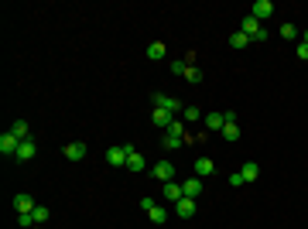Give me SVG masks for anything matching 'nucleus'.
I'll return each instance as SVG.
<instances>
[{
    "mask_svg": "<svg viewBox=\"0 0 308 229\" xmlns=\"http://www.w3.org/2000/svg\"><path fill=\"white\" fill-rule=\"evenodd\" d=\"M62 154H65L68 161H82L86 154H89V147H86L82 140H72V144H65V150H62Z\"/></svg>",
    "mask_w": 308,
    "mask_h": 229,
    "instance_id": "obj_6",
    "label": "nucleus"
},
{
    "mask_svg": "<svg viewBox=\"0 0 308 229\" xmlns=\"http://www.w3.org/2000/svg\"><path fill=\"white\" fill-rule=\"evenodd\" d=\"M151 120H154V123H158V126H164V130H168V126H171V120H175V116H171L168 110H154V113H151Z\"/></svg>",
    "mask_w": 308,
    "mask_h": 229,
    "instance_id": "obj_21",
    "label": "nucleus"
},
{
    "mask_svg": "<svg viewBox=\"0 0 308 229\" xmlns=\"http://www.w3.org/2000/svg\"><path fill=\"white\" fill-rule=\"evenodd\" d=\"M229 116H236V113H229V110L226 113H209L205 116V126H209V130H223V123H226Z\"/></svg>",
    "mask_w": 308,
    "mask_h": 229,
    "instance_id": "obj_12",
    "label": "nucleus"
},
{
    "mask_svg": "<svg viewBox=\"0 0 308 229\" xmlns=\"http://www.w3.org/2000/svg\"><path fill=\"white\" fill-rule=\"evenodd\" d=\"M229 185H233V188H240V185H247V182H243V174L236 171V174H229Z\"/></svg>",
    "mask_w": 308,
    "mask_h": 229,
    "instance_id": "obj_31",
    "label": "nucleus"
},
{
    "mask_svg": "<svg viewBox=\"0 0 308 229\" xmlns=\"http://www.w3.org/2000/svg\"><path fill=\"white\" fill-rule=\"evenodd\" d=\"M182 144H185V140H178V137H171V134H164V147L175 150V147H182Z\"/></svg>",
    "mask_w": 308,
    "mask_h": 229,
    "instance_id": "obj_28",
    "label": "nucleus"
},
{
    "mask_svg": "<svg viewBox=\"0 0 308 229\" xmlns=\"http://www.w3.org/2000/svg\"><path fill=\"white\" fill-rule=\"evenodd\" d=\"M148 219L154 222V226H164V222H168V209H164V206H154L148 212Z\"/></svg>",
    "mask_w": 308,
    "mask_h": 229,
    "instance_id": "obj_17",
    "label": "nucleus"
},
{
    "mask_svg": "<svg viewBox=\"0 0 308 229\" xmlns=\"http://www.w3.org/2000/svg\"><path fill=\"white\" fill-rule=\"evenodd\" d=\"M185 69H188V62H171V72L175 75H185Z\"/></svg>",
    "mask_w": 308,
    "mask_h": 229,
    "instance_id": "obj_29",
    "label": "nucleus"
},
{
    "mask_svg": "<svg viewBox=\"0 0 308 229\" xmlns=\"http://www.w3.org/2000/svg\"><path fill=\"white\" fill-rule=\"evenodd\" d=\"M271 14H274V4H271V0H257V4H253V17H257V21H267Z\"/></svg>",
    "mask_w": 308,
    "mask_h": 229,
    "instance_id": "obj_13",
    "label": "nucleus"
},
{
    "mask_svg": "<svg viewBox=\"0 0 308 229\" xmlns=\"http://www.w3.org/2000/svg\"><path fill=\"white\" fill-rule=\"evenodd\" d=\"M305 45H308V31H305Z\"/></svg>",
    "mask_w": 308,
    "mask_h": 229,
    "instance_id": "obj_33",
    "label": "nucleus"
},
{
    "mask_svg": "<svg viewBox=\"0 0 308 229\" xmlns=\"http://www.w3.org/2000/svg\"><path fill=\"white\" fill-rule=\"evenodd\" d=\"M11 134L17 140H31V137H28V120H14V123H11Z\"/></svg>",
    "mask_w": 308,
    "mask_h": 229,
    "instance_id": "obj_20",
    "label": "nucleus"
},
{
    "mask_svg": "<svg viewBox=\"0 0 308 229\" xmlns=\"http://www.w3.org/2000/svg\"><path fill=\"white\" fill-rule=\"evenodd\" d=\"M38 209V202H34V195H28V192H17L14 195V212L21 216V212H34Z\"/></svg>",
    "mask_w": 308,
    "mask_h": 229,
    "instance_id": "obj_3",
    "label": "nucleus"
},
{
    "mask_svg": "<svg viewBox=\"0 0 308 229\" xmlns=\"http://www.w3.org/2000/svg\"><path fill=\"white\" fill-rule=\"evenodd\" d=\"M164 134H171V137H178V140H188V134H185V120H171V126L164 130Z\"/></svg>",
    "mask_w": 308,
    "mask_h": 229,
    "instance_id": "obj_19",
    "label": "nucleus"
},
{
    "mask_svg": "<svg viewBox=\"0 0 308 229\" xmlns=\"http://www.w3.org/2000/svg\"><path fill=\"white\" fill-rule=\"evenodd\" d=\"M106 161H110L113 168H127V147H110L106 150Z\"/></svg>",
    "mask_w": 308,
    "mask_h": 229,
    "instance_id": "obj_10",
    "label": "nucleus"
},
{
    "mask_svg": "<svg viewBox=\"0 0 308 229\" xmlns=\"http://www.w3.org/2000/svg\"><path fill=\"white\" fill-rule=\"evenodd\" d=\"M17 226H21V229H31L34 226V216H31V212H21V216H17Z\"/></svg>",
    "mask_w": 308,
    "mask_h": 229,
    "instance_id": "obj_26",
    "label": "nucleus"
},
{
    "mask_svg": "<svg viewBox=\"0 0 308 229\" xmlns=\"http://www.w3.org/2000/svg\"><path fill=\"white\" fill-rule=\"evenodd\" d=\"M182 192H185V198H199V192H202V178H185Z\"/></svg>",
    "mask_w": 308,
    "mask_h": 229,
    "instance_id": "obj_11",
    "label": "nucleus"
},
{
    "mask_svg": "<svg viewBox=\"0 0 308 229\" xmlns=\"http://www.w3.org/2000/svg\"><path fill=\"white\" fill-rule=\"evenodd\" d=\"M298 58H301V62H308V45H305V41L298 45Z\"/></svg>",
    "mask_w": 308,
    "mask_h": 229,
    "instance_id": "obj_32",
    "label": "nucleus"
},
{
    "mask_svg": "<svg viewBox=\"0 0 308 229\" xmlns=\"http://www.w3.org/2000/svg\"><path fill=\"white\" fill-rule=\"evenodd\" d=\"M219 134H223V140H229V144H233V140H240V123H236V116H229Z\"/></svg>",
    "mask_w": 308,
    "mask_h": 229,
    "instance_id": "obj_9",
    "label": "nucleus"
},
{
    "mask_svg": "<svg viewBox=\"0 0 308 229\" xmlns=\"http://www.w3.org/2000/svg\"><path fill=\"white\" fill-rule=\"evenodd\" d=\"M240 174H243V182H257V178H260V168H257V161H247V164L240 168Z\"/></svg>",
    "mask_w": 308,
    "mask_h": 229,
    "instance_id": "obj_15",
    "label": "nucleus"
},
{
    "mask_svg": "<svg viewBox=\"0 0 308 229\" xmlns=\"http://www.w3.org/2000/svg\"><path fill=\"white\" fill-rule=\"evenodd\" d=\"M295 35H298V28H295V24H281V38H285V41H291Z\"/></svg>",
    "mask_w": 308,
    "mask_h": 229,
    "instance_id": "obj_27",
    "label": "nucleus"
},
{
    "mask_svg": "<svg viewBox=\"0 0 308 229\" xmlns=\"http://www.w3.org/2000/svg\"><path fill=\"white\" fill-rule=\"evenodd\" d=\"M151 174H154L158 182H175V164H171V161H158V164L151 168Z\"/></svg>",
    "mask_w": 308,
    "mask_h": 229,
    "instance_id": "obj_4",
    "label": "nucleus"
},
{
    "mask_svg": "<svg viewBox=\"0 0 308 229\" xmlns=\"http://www.w3.org/2000/svg\"><path fill=\"white\" fill-rule=\"evenodd\" d=\"M31 216H34V226H41V222H48V216H52V212H48V206H38Z\"/></svg>",
    "mask_w": 308,
    "mask_h": 229,
    "instance_id": "obj_24",
    "label": "nucleus"
},
{
    "mask_svg": "<svg viewBox=\"0 0 308 229\" xmlns=\"http://www.w3.org/2000/svg\"><path fill=\"white\" fill-rule=\"evenodd\" d=\"M127 168L130 171H144V158H140V150L134 144H127Z\"/></svg>",
    "mask_w": 308,
    "mask_h": 229,
    "instance_id": "obj_8",
    "label": "nucleus"
},
{
    "mask_svg": "<svg viewBox=\"0 0 308 229\" xmlns=\"http://www.w3.org/2000/svg\"><path fill=\"white\" fill-rule=\"evenodd\" d=\"M164 198H168V202H178V198H185L182 185H178V182H164Z\"/></svg>",
    "mask_w": 308,
    "mask_h": 229,
    "instance_id": "obj_14",
    "label": "nucleus"
},
{
    "mask_svg": "<svg viewBox=\"0 0 308 229\" xmlns=\"http://www.w3.org/2000/svg\"><path fill=\"white\" fill-rule=\"evenodd\" d=\"M185 79L188 82H202V69H199V65H188V69H185Z\"/></svg>",
    "mask_w": 308,
    "mask_h": 229,
    "instance_id": "obj_25",
    "label": "nucleus"
},
{
    "mask_svg": "<svg viewBox=\"0 0 308 229\" xmlns=\"http://www.w3.org/2000/svg\"><path fill=\"white\" fill-rule=\"evenodd\" d=\"M195 202H199V198H178V202H175V216L178 219H192L195 216Z\"/></svg>",
    "mask_w": 308,
    "mask_h": 229,
    "instance_id": "obj_5",
    "label": "nucleus"
},
{
    "mask_svg": "<svg viewBox=\"0 0 308 229\" xmlns=\"http://www.w3.org/2000/svg\"><path fill=\"white\" fill-rule=\"evenodd\" d=\"M216 171V161L212 158H199L195 161V174H199V178H202V174H212Z\"/></svg>",
    "mask_w": 308,
    "mask_h": 229,
    "instance_id": "obj_16",
    "label": "nucleus"
},
{
    "mask_svg": "<svg viewBox=\"0 0 308 229\" xmlns=\"http://www.w3.org/2000/svg\"><path fill=\"white\" fill-rule=\"evenodd\" d=\"M34 140H21V147H17V161H31L34 158Z\"/></svg>",
    "mask_w": 308,
    "mask_h": 229,
    "instance_id": "obj_18",
    "label": "nucleus"
},
{
    "mask_svg": "<svg viewBox=\"0 0 308 229\" xmlns=\"http://www.w3.org/2000/svg\"><path fill=\"white\" fill-rule=\"evenodd\" d=\"M247 45H250V38L243 35V31H233V35H229V48H236L240 52V48H247Z\"/></svg>",
    "mask_w": 308,
    "mask_h": 229,
    "instance_id": "obj_22",
    "label": "nucleus"
},
{
    "mask_svg": "<svg viewBox=\"0 0 308 229\" xmlns=\"http://www.w3.org/2000/svg\"><path fill=\"white\" fill-rule=\"evenodd\" d=\"M148 58H151V62L164 58V41H151V45H148Z\"/></svg>",
    "mask_w": 308,
    "mask_h": 229,
    "instance_id": "obj_23",
    "label": "nucleus"
},
{
    "mask_svg": "<svg viewBox=\"0 0 308 229\" xmlns=\"http://www.w3.org/2000/svg\"><path fill=\"white\" fill-rule=\"evenodd\" d=\"M17 147H21V140L14 137L11 130H4V134H0V154H4V158H17Z\"/></svg>",
    "mask_w": 308,
    "mask_h": 229,
    "instance_id": "obj_2",
    "label": "nucleus"
},
{
    "mask_svg": "<svg viewBox=\"0 0 308 229\" xmlns=\"http://www.w3.org/2000/svg\"><path fill=\"white\" fill-rule=\"evenodd\" d=\"M182 116H185V120H199V110H195V106H185Z\"/></svg>",
    "mask_w": 308,
    "mask_h": 229,
    "instance_id": "obj_30",
    "label": "nucleus"
},
{
    "mask_svg": "<svg viewBox=\"0 0 308 229\" xmlns=\"http://www.w3.org/2000/svg\"><path fill=\"white\" fill-rule=\"evenodd\" d=\"M260 28H264V24L257 21L253 14H247V17H243V24H240V31H243V35L250 38V41H253V38H257V35H260Z\"/></svg>",
    "mask_w": 308,
    "mask_h": 229,
    "instance_id": "obj_7",
    "label": "nucleus"
},
{
    "mask_svg": "<svg viewBox=\"0 0 308 229\" xmlns=\"http://www.w3.org/2000/svg\"><path fill=\"white\" fill-rule=\"evenodd\" d=\"M154 110H168V113L175 116V113H182L185 106L178 103L175 96H168V92H154Z\"/></svg>",
    "mask_w": 308,
    "mask_h": 229,
    "instance_id": "obj_1",
    "label": "nucleus"
}]
</instances>
